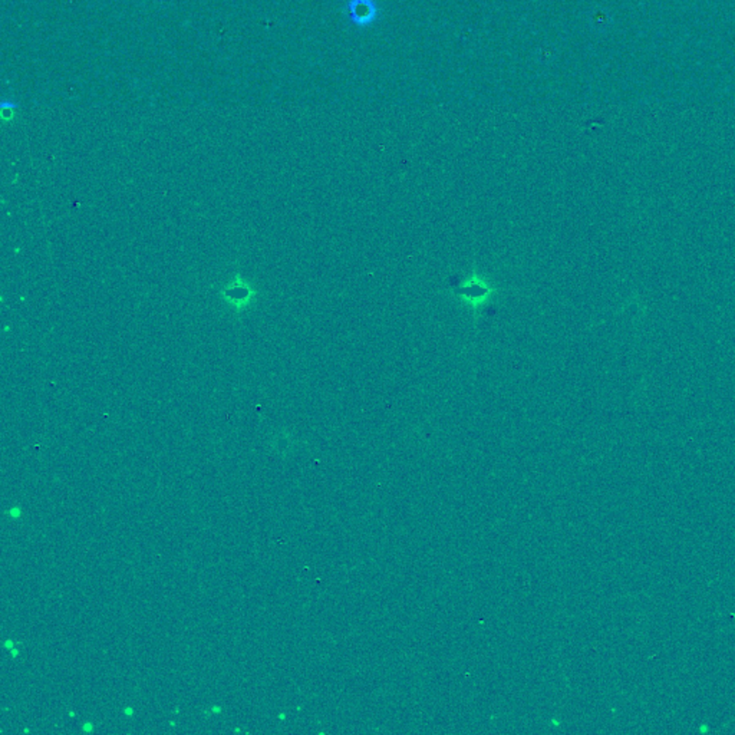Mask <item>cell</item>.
<instances>
[{
	"label": "cell",
	"instance_id": "obj_1",
	"mask_svg": "<svg viewBox=\"0 0 735 735\" xmlns=\"http://www.w3.org/2000/svg\"><path fill=\"white\" fill-rule=\"evenodd\" d=\"M222 295L224 296L227 302L242 309L253 299L254 291L252 285H249L247 282L237 276L236 281H233L232 283L223 289Z\"/></svg>",
	"mask_w": 735,
	"mask_h": 735
}]
</instances>
